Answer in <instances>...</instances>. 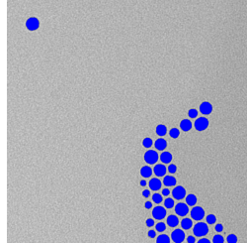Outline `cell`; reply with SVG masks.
<instances>
[{"instance_id":"obj_18","label":"cell","mask_w":247,"mask_h":243,"mask_svg":"<svg viewBox=\"0 0 247 243\" xmlns=\"http://www.w3.org/2000/svg\"><path fill=\"white\" fill-rule=\"evenodd\" d=\"M186 203L190 207H193L197 203V197L194 194H190L186 197Z\"/></svg>"},{"instance_id":"obj_9","label":"cell","mask_w":247,"mask_h":243,"mask_svg":"<svg viewBox=\"0 0 247 243\" xmlns=\"http://www.w3.org/2000/svg\"><path fill=\"white\" fill-rule=\"evenodd\" d=\"M200 111L202 114L204 115H209L212 113V105L208 101H205L200 105Z\"/></svg>"},{"instance_id":"obj_32","label":"cell","mask_w":247,"mask_h":243,"mask_svg":"<svg viewBox=\"0 0 247 243\" xmlns=\"http://www.w3.org/2000/svg\"><path fill=\"white\" fill-rule=\"evenodd\" d=\"M154 225V219L152 218H147L146 219V226L147 227H152Z\"/></svg>"},{"instance_id":"obj_39","label":"cell","mask_w":247,"mask_h":243,"mask_svg":"<svg viewBox=\"0 0 247 243\" xmlns=\"http://www.w3.org/2000/svg\"><path fill=\"white\" fill-rule=\"evenodd\" d=\"M211 241H210L209 239H207V238H203V239H200L199 240V243H210Z\"/></svg>"},{"instance_id":"obj_2","label":"cell","mask_w":247,"mask_h":243,"mask_svg":"<svg viewBox=\"0 0 247 243\" xmlns=\"http://www.w3.org/2000/svg\"><path fill=\"white\" fill-rule=\"evenodd\" d=\"M144 161H145L147 164H149V165L155 164L158 161V154L156 153V151L148 150L147 152H145V154H144Z\"/></svg>"},{"instance_id":"obj_24","label":"cell","mask_w":247,"mask_h":243,"mask_svg":"<svg viewBox=\"0 0 247 243\" xmlns=\"http://www.w3.org/2000/svg\"><path fill=\"white\" fill-rule=\"evenodd\" d=\"M166 229V224L164 222H158L155 225V230H157L158 232H163Z\"/></svg>"},{"instance_id":"obj_35","label":"cell","mask_w":247,"mask_h":243,"mask_svg":"<svg viewBox=\"0 0 247 243\" xmlns=\"http://www.w3.org/2000/svg\"><path fill=\"white\" fill-rule=\"evenodd\" d=\"M187 242L188 243H194L196 242V239H195V237L194 236H188V238H187Z\"/></svg>"},{"instance_id":"obj_37","label":"cell","mask_w":247,"mask_h":243,"mask_svg":"<svg viewBox=\"0 0 247 243\" xmlns=\"http://www.w3.org/2000/svg\"><path fill=\"white\" fill-rule=\"evenodd\" d=\"M144 207H145L146 210H150V208H151V207H152L151 202H146L145 203H144Z\"/></svg>"},{"instance_id":"obj_31","label":"cell","mask_w":247,"mask_h":243,"mask_svg":"<svg viewBox=\"0 0 247 243\" xmlns=\"http://www.w3.org/2000/svg\"><path fill=\"white\" fill-rule=\"evenodd\" d=\"M168 172L170 174H175L176 172H177V167H176V165H173V164L169 165L168 166Z\"/></svg>"},{"instance_id":"obj_33","label":"cell","mask_w":247,"mask_h":243,"mask_svg":"<svg viewBox=\"0 0 247 243\" xmlns=\"http://www.w3.org/2000/svg\"><path fill=\"white\" fill-rule=\"evenodd\" d=\"M215 231H217V232H221V231L223 230V224H220V223H218V224L215 225Z\"/></svg>"},{"instance_id":"obj_21","label":"cell","mask_w":247,"mask_h":243,"mask_svg":"<svg viewBox=\"0 0 247 243\" xmlns=\"http://www.w3.org/2000/svg\"><path fill=\"white\" fill-rule=\"evenodd\" d=\"M156 242L157 243H169L170 238H169L168 235H166V234H161V235H159L157 237Z\"/></svg>"},{"instance_id":"obj_29","label":"cell","mask_w":247,"mask_h":243,"mask_svg":"<svg viewBox=\"0 0 247 243\" xmlns=\"http://www.w3.org/2000/svg\"><path fill=\"white\" fill-rule=\"evenodd\" d=\"M188 116L190 118H197V116H198V110L195 109V108L190 109L189 111H188Z\"/></svg>"},{"instance_id":"obj_22","label":"cell","mask_w":247,"mask_h":243,"mask_svg":"<svg viewBox=\"0 0 247 243\" xmlns=\"http://www.w3.org/2000/svg\"><path fill=\"white\" fill-rule=\"evenodd\" d=\"M169 135H170V137L173 138V139H176V138H178L179 135H180V131H179V129H177V128H172L169 131Z\"/></svg>"},{"instance_id":"obj_5","label":"cell","mask_w":247,"mask_h":243,"mask_svg":"<svg viewBox=\"0 0 247 243\" xmlns=\"http://www.w3.org/2000/svg\"><path fill=\"white\" fill-rule=\"evenodd\" d=\"M204 216H205V210H204L201 207H195L191 210V217L194 220L199 221V220L203 219Z\"/></svg>"},{"instance_id":"obj_36","label":"cell","mask_w":247,"mask_h":243,"mask_svg":"<svg viewBox=\"0 0 247 243\" xmlns=\"http://www.w3.org/2000/svg\"><path fill=\"white\" fill-rule=\"evenodd\" d=\"M169 194H170V191L168 190V189H163V190H162V196L168 197Z\"/></svg>"},{"instance_id":"obj_40","label":"cell","mask_w":247,"mask_h":243,"mask_svg":"<svg viewBox=\"0 0 247 243\" xmlns=\"http://www.w3.org/2000/svg\"><path fill=\"white\" fill-rule=\"evenodd\" d=\"M140 186H146V182L144 180H143V181H140Z\"/></svg>"},{"instance_id":"obj_13","label":"cell","mask_w":247,"mask_h":243,"mask_svg":"<svg viewBox=\"0 0 247 243\" xmlns=\"http://www.w3.org/2000/svg\"><path fill=\"white\" fill-rule=\"evenodd\" d=\"M180 128L184 132H188L192 128V122L189 119H183L180 122Z\"/></svg>"},{"instance_id":"obj_26","label":"cell","mask_w":247,"mask_h":243,"mask_svg":"<svg viewBox=\"0 0 247 243\" xmlns=\"http://www.w3.org/2000/svg\"><path fill=\"white\" fill-rule=\"evenodd\" d=\"M152 144H153V142L150 138H144L143 141V147H145V148H150V147L152 146Z\"/></svg>"},{"instance_id":"obj_8","label":"cell","mask_w":247,"mask_h":243,"mask_svg":"<svg viewBox=\"0 0 247 243\" xmlns=\"http://www.w3.org/2000/svg\"><path fill=\"white\" fill-rule=\"evenodd\" d=\"M152 215H153V218L157 219V220H161L163 219L164 217L166 215V210L165 208L162 207H156L153 208L152 210Z\"/></svg>"},{"instance_id":"obj_16","label":"cell","mask_w":247,"mask_h":243,"mask_svg":"<svg viewBox=\"0 0 247 243\" xmlns=\"http://www.w3.org/2000/svg\"><path fill=\"white\" fill-rule=\"evenodd\" d=\"M176 179L174 177H172V176H166V177H164V179H163V184L165 185L166 186H175L176 185Z\"/></svg>"},{"instance_id":"obj_20","label":"cell","mask_w":247,"mask_h":243,"mask_svg":"<svg viewBox=\"0 0 247 243\" xmlns=\"http://www.w3.org/2000/svg\"><path fill=\"white\" fill-rule=\"evenodd\" d=\"M181 226L184 229H190L193 226V221L191 220V218H184L181 221Z\"/></svg>"},{"instance_id":"obj_11","label":"cell","mask_w":247,"mask_h":243,"mask_svg":"<svg viewBox=\"0 0 247 243\" xmlns=\"http://www.w3.org/2000/svg\"><path fill=\"white\" fill-rule=\"evenodd\" d=\"M149 188L151 189L152 191H158L159 189L161 188V182H160V180H158L157 178H153V179H151L149 181Z\"/></svg>"},{"instance_id":"obj_3","label":"cell","mask_w":247,"mask_h":243,"mask_svg":"<svg viewBox=\"0 0 247 243\" xmlns=\"http://www.w3.org/2000/svg\"><path fill=\"white\" fill-rule=\"evenodd\" d=\"M195 128L197 131H204L208 128L209 126V120L205 117H199L195 121Z\"/></svg>"},{"instance_id":"obj_1","label":"cell","mask_w":247,"mask_h":243,"mask_svg":"<svg viewBox=\"0 0 247 243\" xmlns=\"http://www.w3.org/2000/svg\"><path fill=\"white\" fill-rule=\"evenodd\" d=\"M193 232L198 237L205 236L209 232V227L207 225V223L205 222H198L194 226V228H193Z\"/></svg>"},{"instance_id":"obj_6","label":"cell","mask_w":247,"mask_h":243,"mask_svg":"<svg viewBox=\"0 0 247 243\" xmlns=\"http://www.w3.org/2000/svg\"><path fill=\"white\" fill-rule=\"evenodd\" d=\"M171 239L175 243H181L185 239V233L181 229H176L171 233Z\"/></svg>"},{"instance_id":"obj_30","label":"cell","mask_w":247,"mask_h":243,"mask_svg":"<svg viewBox=\"0 0 247 243\" xmlns=\"http://www.w3.org/2000/svg\"><path fill=\"white\" fill-rule=\"evenodd\" d=\"M226 241L228 243H236L237 242V237L235 234H229L228 236V238H226Z\"/></svg>"},{"instance_id":"obj_38","label":"cell","mask_w":247,"mask_h":243,"mask_svg":"<svg viewBox=\"0 0 247 243\" xmlns=\"http://www.w3.org/2000/svg\"><path fill=\"white\" fill-rule=\"evenodd\" d=\"M143 196L144 197H148L150 196V191H149L148 190H144V191H143Z\"/></svg>"},{"instance_id":"obj_14","label":"cell","mask_w":247,"mask_h":243,"mask_svg":"<svg viewBox=\"0 0 247 243\" xmlns=\"http://www.w3.org/2000/svg\"><path fill=\"white\" fill-rule=\"evenodd\" d=\"M160 161L164 164H169L172 161V154L169 152H163L160 155Z\"/></svg>"},{"instance_id":"obj_17","label":"cell","mask_w":247,"mask_h":243,"mask_svg":"<svg viewBox=\"0 0 247 243\" xmlns=\"http://www.w3.org/2000/svg\"><path fill=\"white\" fill-rule=\"evenodd\" d=\"M152 174V170L151 168L148 166H143V168L140 169V175L143 178H149Z\"/></svg>"},{"instance_id":"obj_28","label":"cell","mask_w":247,"mask_h":243,"mask_svg":"<svg viewBox=\"0 0 247 243\" xmlns=\"http://www.w3.org/2000/svg\"><path fill=\"white\" fill-rule=\"evenodd\" d=\"M215 221H217V217L214 214H209L207 216V223H209V224H214Z\"/></svg>"},{"instance_id":"obj_19","label":"cell","mask_w":247,"mask_h":243,"mask_svg":"<svg viewBox=\"0 0 247 243\" xmlns=\"http://www.w3.org/2000/svg\"><path fill=\"white\" fill-rule=\"evenodd\" d=\"M155 132H156V134H157V135H159V136L162 137V136H164V135L166 134L167 128H166L165 125H163V124H159V125L156 127Z\"/></svg>"},{"instance_id":"obj_4","label":"cell","mask_w":247,"mask_h":243,"mask_svg":"<svg viewBox=\"0 0 247 243\" xmlns=\"http://www.w3.org/2000/svg\"><path fill=\"white\" fill-rule=\"evenodd\" d=\"M172 196L175 199H183L186 197V190L185 188H183L182 186H178L176 188L173 189L172 191Z\"/></svg>"},{"instance_id":"obj_27","label":"cell","mask_w":247,"mask_h":243,"mask_svg":"<svg viewBox=\"0 0 247 243\" xmlns=\"http://www.w3.org/2000/svg\"><path fill=\"white\" fill-rule=\"evenodd\" d=\"M224 239L223 235H220V234H217V235L214 236V239H212V242L214 243H223Z\"/></svg>"},{"instance_id":"obj_23","label":"cell","mask_w":247,"mask_h":243,"mask_svg":"<svg viewBox=\"0 0 247 243\" xmlns=\"http://www.w3.org/2000/svg\"><path fill=\"white\" fill-rule=\"evenodd\" d=\"M152 200H153V202H155V203H157V205H159L160 202H162V194H154L152 196Z\"/></svg>"},{"instance_id":"obj_7","label":"cell","mask_w":247,"mask_h":243,"mask_svg":"<svg viewBox=\"0 0 247 243\" xmlns=\"http://www.w3.org/2000/svg\"><path fill=\"white\" fill-rule=\"evenodd\" d=\"M175 211L178 215L180 216H185L188 214L189 213V207L187 203H183V202H179L176 205L175 207Z\"/></svg>"},{"instance_id":"obj_12","label":"cell","mask_w":247,"mask_h":243,"mask_svg":"<svg viewBox=\"0 0 247 243\" xmlns=\"http://www.w3.org/2000/svg\"><path fill=\"white\" fill-rule=\"evenodd\" d=\"M154 146H155V148L157 149V150L163 151V150H165V148H166V146H167V143H166V141L163 139V138H158V139L155 141Z\"/></svg>"},{"instance_id":"obj_34","label":"cell","mask_w":247,"mask_h":243,"mask_svg":"<svg viewBox=\"0 0 247 243\" xmlns=\"http://www.w3.org/2000/svg\"><path fill=\"white\" fill-rule=\"evenodd\" d=\"M147 235H148L149 238H154V237L156 236V232H155V230H149V231H148V233H147Z\"/></svg>"},{"instance_id":"obj_15","label":"cell","mask_w":247,"mask_h":243,"mask_svg":"<svg viewBox=\"0 0 247 243\" xmlns=\"http://www.w3.org/2000/svg\"><path fill=\"white\" fill-rule=\"evenodd\" d=\"M166 222L170 227H175L179 224V219H178V217L175 215H169L167 217Z\"/></svg>"},{"instance_id":"obj_25","label":"cell","mask_w":247,"mask_h":243,"mask_svg":"<svg viewBox=\"0 0 247 243\" xmlns=\"http://www.w3.org/2000/svg\"><path fill=\"white\" fill-rule=\"evenodd\" d=\"M164 205H165L166 208H172L174 207V200H173V199L167 197V199L164 200Z\"/></svg>"},{"instance_id":"obj_10","label":"cell","mask_w":247,"mask_h":243,"mask_svg":"<svg viewBox=\"0 0 247 243\" xmlns=\"http://www.w3.org/2000/svg\"><path fill=\"white\" fill-rule=\"evenodd\" d=\"M153 172L157 177H163L166 173V167L163 164H157L153 169Z\"/></svg>"}]
</instances>
